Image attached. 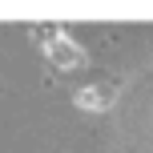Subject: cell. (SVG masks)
<instances>
[{
	"instance_id": "obj_1",
	"label": "cell",
	"mask_w": 153,
	"mask_h": 153,
	"mask_svg": "<svg viewBox=\"0 0 153 153\" xmlns=\"http://www.w3.org/2000/svg\"><path fill=\"white\" fill-rule=\"evenodd\" d=\"M69 48H73V45L61 36V45L48 48V56H53V61H61V65H76V61H81V53H69Z\"/></svg>"
},
{
	"instance_id": "obj_2",
	"label": "cell",
	"mask_w": 153,
	"mask_h": 153,
	"mask_svg": "<svg viewBox=\"0 0 153 153\" xmlns=\"http://www.w3.org/2000/svg\"><path fill=\"white\" fill-rule=\"evenodd\" d=\"M109 97H113V93H97V89H85V93H76V105H85V109H101V105H105V101Z\"/></svg>"
}]
</instances>
